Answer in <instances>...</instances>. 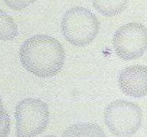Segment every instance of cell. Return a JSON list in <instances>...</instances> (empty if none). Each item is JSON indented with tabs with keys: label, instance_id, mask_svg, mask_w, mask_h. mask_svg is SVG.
Masks as SVG:
<instances>
[{
	"label": "cell",
	"instance_id": "6da1fadb",
	"mask_svg": "<svg viewBox=\"0 0 147 137\" xmlns=\"http://www.w3.org/2000/svg\"><path fill=\"white\" fill-rule=\"evenodd\" d=\"M23 67L38 77L57 75L63 68L65 53L60 42L45 34H37L27 39L20 50Z\"/></svg>",
	"mask_w": 147,
	"mask_h": 137
},
{
	"label": "cell",
	"instance_id": "7a4b0ae2",
	"mask_svg": "<svg viewBox=\"0 0 147 137\" xmlns=\"http://www.w3.org/2000/svg\"><path fill=\"white\" fill-rule=\"evenodd\" d=\"M100 29V22L87 9L76 7L66 11L61 22L63 36L70 44L83 47L94 40Z\"/></svg>",
	"mask_w": 147,
	"mask_h": 137
},
{
	"label": "cell",
	"instance_id": "3957f363",
	"mask_svg": "<svg viewBox=\"0 0 147 137\" xmlns=\"http://www.w3.org/2000/svg\"><path fill=\"white\" fill-rule=\"evenodd\" d=\"M104 119L111 132L119 137H129L137 132L142 125L143 113L133 102L116 100L106 108Z\"/></svg>",
	"mask_w": 147,
	"mask_h": 137
},
{
	"label": "cell",
	"instance_id": "277c9868",
	"mask_svg": "<svg viewBox=\"0 0 147 137\" xmlns=\"http://www.w3.org/2000/svg\"><path fill=\"white\" fill-rule=\"evenodd\" d=\"M15 118L17 137H35L45 130L50 111L45 102L28 98L17 104Z\"/></svg>",
	"mask_w": 147,
	"mask_h": 137
},
{
	"label": "cell",
	"instance_id": "5b68a950",
	"mask_svg": "<svg viewBox=\"0 0 147 137\" xmlns=\"http://www.w3.org/2000/svg\"><path fill=\"white\" fill-rule=\"evenodd\" d=\"M113 43L115 52L121 59L136 60L147 50V28L138 22L124 24L116 32Z\"/></svg>",
	"mask_w": 147,
	"mask_h": 137
},
{
	"label": "cell",
	"instance_id": "8992f818",
	"mask_svg": "<svg viewBox=\"0 0 147 137\" xmlns=\"http://www.w3.org/2000/svg\"><path fill=\"white\" fill-rule=\"evenodd\" d=\"M119 86L130 97L147 96V66L135 65L123 69L119 76Z\"/></svg>",
	"mask_w": 147,
	"mask_h": 137
},
{
	"label": "cell",
	"instance_id": "52a82bcc",
	"mask_svg": "<svg viewBox=\"0 0 147 137\" xmlns=\"http://www.w3.org/2000/svg\"><path fill=\"white\" fill-rule=\"evenodd\" d=\"M62 137H106L103 129L93 123L71 125L63 132Z\"/></svg>",
	"mask_w": 147,
	"mask_h": 137
},
{
	"label": "cell",
	"instance_id": "ba28073f",
	"mask_svg": "<svg viewBox=\"0 0 147 137\" xmlns=\"http://www.w3.org/2000/svg\"><path fill=\"white\" fill-rule=\"evenodd\" d=\"M129 0H92L94 8L107 17L116 15L125 9Z\"/></svg>",
	"mask_w": 147,
	"mask_h": 137
},
{
	"label": "cell",
	"instance_id": "9c48e42d",
	"mask_svg": "<svg viewBox=\"0 0 147 137\" xmlns=\"http://www.w3.org/2000/svg\"><path fill=\"white\" fill-rule=\"evenodd\" d=\"M18 34L17 26L9 15L0 9V40H12Z\"/></svg>",
	"mask_w": 147,
	"mask_h": 137
},
{
	"label": "cell",
	"instance_id": "30bf717a",
	"mask_svg": "<svg viewBox=\"0 0 147 137\" xmlns=\"http://www.w3.org/2000/svg\"><path fill=\"white\" fill-rule=\"evenodd\" d=\"M10 132V119L0 99V137H7Z\"/></svg>",
	"mask_w": 147,
	"mask_h": 137
},
{
	"label": "cell",
	"instance_id": "8fae6325",
	"mask_svg": "<svg viewBox=\"0 0 147 137\" xmlns=\"http://www.w3.org/2000/svg\"><path fill=\"white\" fill-rule=\"evenodd\" d=\"M7 6L15 11H22L34 2L36 0H3Z\"/></svg>",
	"mask_w": 147,
	"mask_h": 137
},
{
	"label": "cell",
	"instance_id": "7c38bea8",
	"mask_svg": "<svg viewBox=\"0 0 147 137\" xmlns=\"http://www.w3.org/2000/svg\"><path fill=\"white\" fill-rule=\"evenodd\" d=\"M45 137H57V136H47Z\"/></svg>",
	"mask_w": 147,
	"mask_h": 137
}]
</instances>
